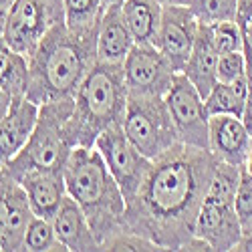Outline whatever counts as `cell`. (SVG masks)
I'll use <instances>...</instances> for the list:
<instances>
[{"label":"cell","mask_w":252,"mask_h":252,"mask_svg":"<svg viewBox=\"0 0 252 252\" xmlns=\"http://www.w3.org/2000/svg\"><path fill=\"white\" fill-rule=\"evenodd\" d=\"M103 2H105V6H113V4H123V0H103Z\"/></svg>","instance_id":"obj_37"},{"label":"cell","mask_w":252,"mask_h":252,"mask_svg":"<svg viewBox=\"0 0 252 252\" xmlns=\"http://www.w3.org/2000/svg\"><path fill=\"white\" fill-rule=\"evenodd\" d=\"M20 186L25 188L29 196V204L32 208V214L38 218L53 220L57 210L61 208L63 200L67 196L65 188V176L55 172H25L23 176L14 178Z\"/></svg>","instance_id":"obj_15"},{"label":"cell","mask_w":252,"mask_h":252,"mask_svg":"<svg viewBox=\"0 0 252 252\" xmlns=\"http://www.w3.org/2000/svg\"><path fill=\"white\" fill-rule=\"evenodd\" d=\"M234 20L242 34V53L246 59V71L250 79L252 77V0H238Z\"/></svg>","instance_id":"obj_27"},{"label":"cell","mask_w":252,"mask_h":252,"mask_svg":"<svg viewBox=\"0 0 252 252\" xmlns=\"http://www.w3.org/2000/svg\"><path fill=\"white\" fill-rule=\"evenodd\" d=\"M93 148H97L99 154L103 156L111 176L121 188L125 204L131 202L139 190L143 178L150 172L152 159L145 158L127 139V135L123 131V125H113V127L105 129L95 139Z\"/></svg>","instance_id":"obj_9"},{"label":"cell","mask_w":252,"mask_h":252,"mask_svg":"<svg viewBox=\"0 0 252 252\" xmlns=\"http://www.w3.org/2000/svg\"><path fill=\"white\" fill-rule=\"evenodd\" d=\"M218 57H220V53L216 51V47L212 43L210 27L200 23L194 49H192L190 59H188L182 73L192 81V85L198 89V93L204 99L218 83Z\"/></svg>","instance_id":"obj_18"},{"label":"cell","mask_w":252,"mask_h":252,"mask_svg":"<svg viewBox=\"0 0 252 252\" xmlns=\"http://www.w3.org/2000/svg\"><path fill=\"white\" fill-rule=\"evenodd\" d=\"M240 174L242 167L218 161L212 180L208 184L204 202L196 218L194 234L202 238L210 246V250L216 252L236 250L238 242L244 236L234 204Z\"/></svg>","instance_id":"obj_6"},{"label":"cell","mask_w":252,"mask_h":252,"mask_svg":"<svg viewBox=\"0 0 252 252\" xmlns=\"http://www.w3.org/2000/svg\"><path fill=\"white\" fill-rule=\"evenodd\" d=\"M25 250H31V252H57V250H61V252H65L67 248L59 242L51 220L34 216L27 228V234H25Z\"/></svg>","instance_id":"obj_24"},{"label":"cell","mask_w":252,"mask_h":252,"mask_svg":"<svg viewBox=\"0 0 252 252\" xmlns=\"http://www.w3.org/2000/svg\"><path fill=\"white\" fill-rule=\"evenodd\" d=\"M105 8L103 0H63V18L75 36L97 38Z\"/></svg>","instance_id":"obj_22"},{"label":"cell","mask_w":252,"mask_h":252,"mask_svg":"<svg viewBox=\"0 0 252 252\" xmlns=\"http://www.w3.org/2000/svg\"><path fill=\"white\" fill-rule=\"evenodd\" d=\"M135 45H156L161 25L163 4L159 0H123L121 4Z\"/></svg>","instance_id":"obj_19"},{"label":"cell","mask_w":252,"mask_h":252,"mask_svg":"<svg viewBox=\"0 0 252 252\" xmlns=\"http://www.w3.org/2000/svg\"><path fill=\"white\" fill-rule=\"evenodd\" d=\"M242 75H248L246 59L242 51L222 53L218 57V81L220 83H234Z\"/></svg>","instance_id":"obj_29"},{"label":"cell","mask_w":252,"mask_h":252,"mask_svg":"<svg viewBox=\"0 0 252 252\" xmlns=\"http://www.w3.org/2000/svg\"><path fill=\"white\" fill-rule=\"evenodd\" d=\"M236 214L242 226V232H250L252 230V178L242 170L240 174V184L236 190Z\"/></svg>","instance_id":"obj_28"},{"label":"cell","mask_w":252,"mask_h":252,"mask_svg":"<svg viewBox=\"0 0 252 252\" xmlns=\"http://www.w3.org/2000/svg\"><path fill=\"white\" fill-rule=\"evenodd\" d=\"M133 45L135 40L127 23H125L121 6H107L97 31V61L123 65Z\"/></svg>","instance_id":"obj_17"},{"label":"cell","mask_w":252,"mask_h":252,"mask_svg":"<svg viewBox=\"0 0 252 252\" xmlns=\"http://www.w3.org/2000/svg\"><path fill=\"white\" fill-rule=\"evenodd\" d=\"M38 119V105L29 97L12 101L8 113L0 119V165L12 161L31 139Z\"/></svg>","instance_id":"obj_14"},{"label":"cell","mask_w":252,"mask_h":252,"mask_svg":"<svg viewBox=\"0 0 252 252\" xmlns=\"http://www.w3.org/2000/svg\"><path fill=\"white\" fill-rule=\"evenodd\" d=\"M123 131L150 159H156L172 145L180 143L167 103L158 95H127Z\"/></svg>","instance_id":"obj_7"},{"label":"cell","mask_w":252,"mask_h":252,"mask_svg":"<svg viewBox=\"0 0 252 252\" xmlns=\"http://www.w3.org/2000/svg\"><path fill=\"white\" fill-rule=\"evenodd\" d=\"M178 73L156 45H133L123 61L127 95H158L170 91Z\"/></svg>","instance_id":"obj_11"},{"label":"cell","mask_w":252,"mask_h":252,"mask_svg":"<svg viewBox=\"0 0 252 252\" xmlns=\"http://www.w3.org/2000/svg\"><path fill=\"white\" fill-rule=\"evenodd\" d=\"M95 63L97 38H79L67 29L65 20H59L29 57L27 97L36 105L73 99Z\"/></svg>","instance_id":"obj_2"},{"label":"cell","mask_w":252,"mask_h":252,"mask_svg":"<svg viewBox=\"0 0 252 252\" xmlns=\"http://www.w3.org/2000/svg\"><path fill=\"white\" fill-rule=\"evenodd\" d=\"M216 163L210 150L186 143L152 159L137 194L125 206L123 230L152 240L159 250H190Z\"/></svg>","instance_id":"obj_1"},{"label":"cell","mask_w":252,"mask_h":252,"mask_svg":"<svg viewBox=\"0 0 252 252\" xmlns=\"http://www.w3.org/2000/svg\"><path fill=\"white\" fill-rule=\"evenodd\" d=\"M236 250H238V252H252V230L242 236V240L238 242Z\"/></svg>","instance_id":"obj_35"},{"label":"cell","mask_w":252,"mask_h":252,"mask_svg":"<svg viewBox=\"0 0 252 252\" xmlns=\"http://www.w3.org/2000/svg\"><path fill=\"white\" fill-rule=\"evenodd\" d=\"M59 20H65L63 0H16L6 16L2 36L16 53L29 59Z\"/></svg>","instance_id":"obj_8"},{"label":"cell","mask_w":252,"mask_h":252,"mask_svg":"<svg viewBox=\"0 0 252 252\" xmlns=\"http://www.w3.org/2000/svg\"><path fill=\"white\" fill-rule=\"evenodd\" d=\"M200 20L190 6H163L156 47L170 61L176 73H182L194 49Z\"/></svg>","instance_id":"obj_12"},{"label":"cell","mask_w":252,"mask_h":252,"mask_svg":"<svg viewBox=\"0 0 252 252\" xmlns=\"http://www.w3.org/2000/svg\"><path fill=\"white\" fill-rule=\"evenodd\" d=\"M163 99L167 103V109H170L180 143L208 150L210 115L206 111L204 97L192 85V81L184 73H178Z\"/></svg>","instance_id":"obj_10"},{"label":"cell","mask_w":252,"mask_h":252,"mask_svg":"<svg viewBox=\"0 0 252 252\" xmlns=\"http://www.w3.org/2000/svg\"><path fill=\"white\" fill-rule=\"evenodd\" d=\"M59 242L71 252H93L99 250V242L89 226V220L81 206L67 194L55 218L51 220Z\"/></svg>","instance_id":"obj_16"},{"label":"cell","mask_w":252,"mask_h":252,"mask_svg":"<svg viewBox=\"0 0 252 252\" xmlns=\"http://www.w3.org/2000/svg\"><path fill=\"white\" fill-rule=\"evenodd\" d=\"M208 27H210V34H212V43L220 55L242 51V34L236 20H224V23H214Z\"/></svg>","instance_id":"obj_26"},{"label":"cell","mask_w":252,"mask_h":252,"mask_svg":"<svg viewBox=\"0 0 252 252\" xmlns=\"http://www.w3.org/2000/svg\"><path fill=\"white\" fill-rule=\"evenodd\" d=\"M67 194L85 212L101 246L123 230L125 198L97 148H75L65 167Z\"/></svg>","instance_id":"obj_3"},{"label":"cell","mask_w":252,"mask_h":252,"mask_svg":"<svg viewBox=\"0 0 252 252\" xmlns=\"http://www.w3.org/2000/svg\"><path fill=\"white\" fill-rule=\"evenodd\" d=\"M8 184L10 174L0 165V252H6V238H8Z\"/></svg>","instance_id":"obj_31"},{"label":"cell","mask_w":252,"mask_h":252,"mask_svg":"<svg viewBox=\"0 0 252 252\" xmlns=\"http://www.w3.org/2000/svg\"><path fill=\"white\" fill-rule=\"evenodd\" d=\"M29 83V59L16 53L4 40V36L0 34V87L12 97V101H16L27 97Z\"/></svg>","instance_id":"obj_20"},{"label":"cell","mask_w":252,"mask_h":252,"mask_svg":"<svg viewBox=\"0 0 252 252\" xmlns=\"http://www.w3.org/2000/svg\"><path fill=\"white\" fill-rule=\"evenodd\" d=\"M242 121L246 125V129L252 131V77H250V91H248V99L244 105V111H242Z\"/></svg>","instance_id":"obj_32"},{"label":"cell","mask_w":252,"mask_h":252,"mask_svg":"<svg viewBox=\"0 0 252 252\" xmlns=\"http://www.w3.org/2000/svg\"><path fill=\"white\" fill-rule=\"evenodd\" d=\"M101 250H159V246L154 244L148 238L139 236V234L127 232V230H121L119 234L111 236L107 242H105L101 246Z\"/></svg>","instance_id":"obj_30"},{"label":"cell","mask_w":252,"mask_h":252,"mask_svg":"<svg viewBox=\"0 0 252 252\" xmlns=\"http://www.w3.org/2000/svg\"><path fill=\"white\" fill-rule=\"evenodd\" d=\"M250 91L248 75L238 77L234 83H216L214 89L204 99L208 115H236L242 119V111Z\"/></svg>","instance_id":"obj_21"},{"label":"cell","mask_w":252,"mask_h":252,"mask_svg":"<svg viewBox=\"0 0 252 252\" xmlns=\"http://www.w3.org/2000/svg\"><path fill=\"white\" fill-rule=\"evenodd\" d=\"M73 105L75 97L38 105V119L31 139L12 161L2 165L12 178H18L32 170L65 174L67 161L75 150V143L67 127L69 117L73 113Z\"/></svg>","instance_id":"obj_5"},{"label":"cell","mask_w":252,"mask_h":252,"mask_svg":"<svg viewBox=\"0 0 252 252\" xmlns=\"http://www.w3.org/2000/svg\"><path fill=\"white\" fill-rule=\"evenodd\" d=\"M208 150L216 158L236 167H244L250 150V131L236 115H210Z\"/></svg>","instance_id":"obj_13"},{"label":"cell","mask_w":252,"mask_h":252,"mask_svg":"<svg viewBox=\"0 0 252 252\" xmlns=\"http://www.w3.org/2000/svg\"><path fill=\"white\" fill-rule=\"evenodd\" d=\"M8 204H10V212H8L6 252H18V250H25V234L34 214L29 204V196L25 192V188L12 176L8 184Z\"/></svg>","instance_id":"obj_23"},{"label":"cell","mask_w":252,"mask_h":252,"mask_svg":"<svg viewBox=\"0 0 252 252\" xmlns=\"http://www.w3.org/2000/svg\"><path fill=\"white\" fill-rule=\"evenodd\" d=\"M163 6H190L192 0H159Z\"/></svg>","instance_id":"obj_36"},{"label":"cell","mask_w":252,"mask_h":252,"mask_svg":"<svg viewBox=\"0 0 252 252\" xmlns=\"http://www.w3.org/2000/svg\"><path fill=\"white\" fill-rule=\"evenodd\" d=\"M190 8L200 23L214 25L236 18L238 0H192Z\"/></svg>","instance_id":"obj_25"},{"label":"cell","mask_w":252,"mask_h":252,"mask_svg":"<svg viewBox=\"0 0 252 252\" xmlns=\"http://www.w3.org/2000/svg\"><path fill=\"white\" fill-rule=\"evenodd\" d=\"M14 2H16V0H0V34H2V31H4L6 16H8V12H10Z\"/></svg>","instance_id":"obj_33"},{"label":"cell","mask_w":252,"mask_h":252,"mask_svg":"<svg viewBox=\"0 0 252 252\" xmlns=\"http://www.w3.org/2000/svg\"><path fill=\"white\" fill-rule=\"evenodd\" d=\"M127 107V87L123 65L97 61L75 93L69 117V135L75 148H93L95 139L113 125H123Z\"/></svg>","instance_id":"obj_4"},{"label":"cell","mask_w":252,"mask_h":252,"mask_svg":"<svg viewBox=\"0 0 252 252\" xmlns=\"http://www.w3.org/2000/svg\"><path fill=\"white\" fill-rule=\"evenodd\" d=\"M10 105H12V97H10L2 87H0V119H2V117L8 113Z\"/></svg>","instance_id":"obj_34"}]
</instances>
